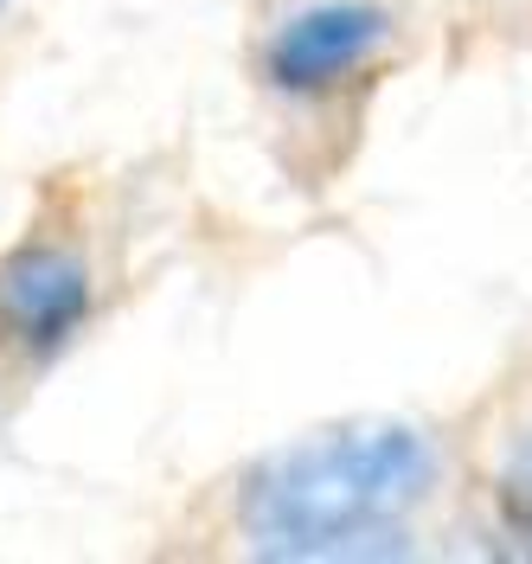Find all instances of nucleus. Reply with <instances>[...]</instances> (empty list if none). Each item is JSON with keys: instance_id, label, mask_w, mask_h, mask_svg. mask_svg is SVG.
I'll use <instances>...</instances> for the list:
<instances>
[{"instance_id": "1", "label": "nucleus", "mask_w": 532, "mask_h": 564, "mask_svg": "<svg viewBox=\"0 0 532 564\" xmlns=\"http://www.w3.org/2000/svg\"><path fill=\"white\" fill-rule=\"evenodd\" d=\"M443 475L424 430L354 423L315 443H289L245 475L238 527L257 558H372L391 545L398 520L417 513Z\"/></svg>"}, {"instance_id": "2", "label": "nucleus", "mask_w": 532, "mask_h": 564, "mask_svg": "<svg viewBox=\"0 0 532 564\" xmlns=\"http://www.w3.org/2000/svg\"><path fill=\"white\" fill-rule=\"evenodd\" d=\"M391 13L379 0H308L263 39V84L283 97H327L354 84L391 45Z\"/></svg>"}, {"instance_id": "3", "label": "nucleus", "mask_w": 532, "mask_h": 564, "mask_svg": "<svg viewBox=\"0 0 532 564\" xmlns=\"http://www.w3.org/2000/svg\"><path fill=\"white\" fill-rule=\"evenodd\" d=\"M97 282L90 263L65 245H20L0 257V347L52 359L90 321Z\"/></svg>"}, {"instance_id": "4", "label": "nucleus", "mask_w": 532, "mask_h": 564, "mask_svg": "<svg viewBox=\"0 0 532 564\" xmlns=\"http://www.w3.org/2000/svg\"><path fill=\"white\" fill-rule=\"evenodd\" d=\"M526 500H532V449H526Z\"/></svg>"}, {"instance_id": "5", "label": "nucleus", "mask_w": 532, "mask_h": 564, "mask_svg": "<svg viewBox=\"0 0 532 564\" xmlns=\"http://www.w3.org/2000/svg\"><path fill=\"white\" fill-rule=\"evenodd\" d=\"M0 7H7V0H0Z\"/></svg>"}]
</instances>
